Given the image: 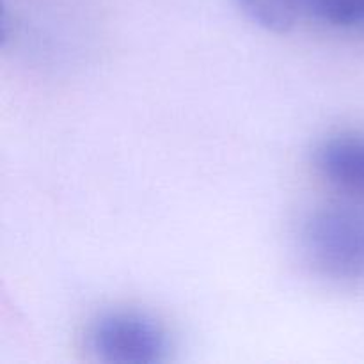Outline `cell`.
<instances>
[{
	"label": "cell",
	"instance_id": "cell-1",
	"mask_svg": "<svg viewBox=\"0 0 364 364\" xmlns=\"http://www.w3.org/2000/svg\"><path fill=\"white\" fill-rule=\"evenodd\" d=\"M301 247L323 279L364 283V210L341 205L315 210L302 224Z\"/></svg>",
	"mask_w": 364,
	"mask_h": 364
},
{
	"label": "cell",
	"instance_id": "cell-2",
	"mask_svg": "<svg viewBox=\"0 0 364 364\" xmlns=\"http://www.w3.org/2000/svg\"><path fill=\"white\" fill-rule=\"evenodd\" d=\"M87 347L96 361L105 364H159L169 358L171 340L149 313L110 309L91 323Z\"/></svg>",
	"mask_w": 364,
	"mask_h": 364
},
{
	"label": "cell",
	"instance_id": "cell-3",
	"mask_svg": "<svg viewBox=\"0 0 364 364\" xmlns=\"http://www.w3.org/2000/svg\"><path fill=\"white\" fill-rule=\"evenodd\" d=\"M313 162L331 188L364 201V134L343 132L323 139L316 146Z\"/></svg>",
	"mask_w": 364,
	"mask_h": 364
},
{
	"label": "cell",
	"instance_id": "cell-4",
	"mask_svg": "<svg viewBox=\"0 0 364 364\" xmlns=\"http://www.w3.org/2000/svg\"><path fill=\"white\" fill-rule=\"evenodd\" d=\"M235 4L252 23L274 34L290 32L304 11L301 0H235Z\"/></svg>",
	"mask_w": 364,
	"mask_h": 364
},
{
	"label": "cell",
	"instance_id": "cell-5",
	"mask_svg": "<svg viewBox=\"0 0 364 364\" xmlns=\"http://www.w3.org/2000/svg\"><path fill=\"white\" fill-rule=\"evenodd\" d=\"M302 9L331 27L364 25V0H301Z\"/></svg>",
	"mask_w": 364,
	"mask_h": 364
}]
</instances>
